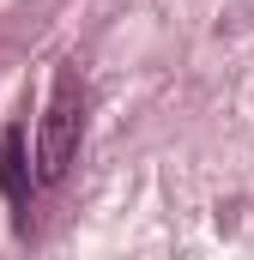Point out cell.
I'll return each instance as SVG.
<instances>
[{
    "instance_id": "cell-1",
    "label": "cell",
    "mask_w": 254,
    "mask_h": 260,
    "mask_svg": "<svg viewBox=\"0 0 254 260\" xmlns=\"http://www.w3.org/2000/svg\"><path fill=\"white\" fill-rule=\"evenodd\" d=\"M79 139H85V79H79V67H61L43 133H37V182H61Z\"/></svg>"
},
{
    "instance_id": "cell-2",
    "label": "cell",
    "mask_w": 254,
    "mask_h": 260,
    "mask_svg": "<svg viewBox=\"0 0 254 260\" xmlns=\"http://www.w3.org/2000/svg\"><path fill=\"white\" fill-rule=\"evenodd\" d=\"M0 188L12 206H24L30 200V164H24V127H6L0 139Z\"/></svg>"
}]
</instances>
